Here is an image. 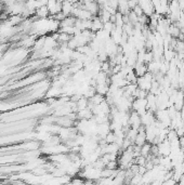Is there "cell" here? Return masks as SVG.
<instances>
[{
    "label": "cell",
    "instance_id": "cell-1",
    "mask_svg": "<svg viewBox=\"0 0 184 185\" xmlns=\"http://www.w3.org/2000/svg\"><path fill=\"white\" fill-rule=\"evenodd\" d=\"M154 81V75L151 74V72H147L146 75H144L143 77L138 78V81H136V86L139 89L143 90V91L149 92L152 88V83Z\"/></svg>",
    "mask_w": 184,
    "mask_h": 185
},
{
    "label": "cell",
    "instance_id": "cell-2",
    "mask_svg": "<svg viewBox=\"0 0 184 185\" xmlns=\"http://www.w3.org/2000/svg\"><path fill=\"white\" fill-rule=\"evenodd\" d=\"M132 110L139 116H143L147 112V101L146 99H134L132 102Z\"/></svg>",
    "mask_w": 184,
    "mask_h": 185
},
{
    "label": "cell",
    "instance_id": "cell-3",
    "mask_svg": "<svg viewBox=\"0 0 184 185\" xmlns=\"http://www.w3.org/2000/svg\"><path fill=\"white\" fill-rule=\"evenodd\" d=\"M138 5H139V7L142 9L144 15L149 16V17H151V16L155 13L154 5H153L152 1H147V0H144V1H139Z\"/></svg>",
    "mask_w": 184,
    "mask_h": 185
},
{
    "label": "cell",
    "instance_id": "cell-4",
    "mask_svg": "<svg viewBox=\"0 0 184 185\" xmlns=\"http://www.w3.org/2000/svg\"><path fill=\"white\" fill-rule=\"evenodd\" d=\"M156 121V117H155V114L152 113V112H146L143 116H141V123H142V126L144 128L149 126H152L153 123Z\"/></svg>",
    "mask_w": 184,
    "mask_h": 185
},
{
    "label": "cell",
    "instance_id": "cell-5",
    "mask_svg": "<svg viewBox=\"0 0 184 185\" xmlns=\"http://www.w3.org/2000/svg\"><path fill=\"white\" fill-rule=\"evenodd\" d=\"M133 72L136 75V77H143L144 75H146L149 70H147V65L145 64H141V63H136L134 67H133Z\"/></svg>",
    "mask_w": 184,
    "mask_h": 185
},
{
    "label": "cell",
    "instance_id": "cell-6",
    "mask_svg": "<svg viewBox=\"0 0 184 185\" xmlns=\"http://www.w3.org/2000/svg\"><path fill=\"white\" fill-rule=\"evenodd\" d=\"M118 12L121 13L122 15H128L130 11L129 5H128V1H118Z\"/></svg>",
    "mask_w": 184,
    "mask_h": 185
},
{
    "label": "cell",
    "instance_id": "cell-7",
    "mask_svg": "<svg viewBox=\"0 0 184 185\" xmlns=\"http://www.w3.org/2000/svg\"><path fill=\"white\" fill-rule=\"evenodd\" d=\"M151 150H152V144L146 142L143 146H141L140 147V155L143 156V157H149L151 155Z\"/></svg>",
    "mask_w": 184,
    "mask_h": 185
}]
</instances>
